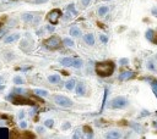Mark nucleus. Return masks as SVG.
Listing matches in <instances>:
<instances>
[{"label":"nucleus","instance_id":"1","mask_svg":"<svg viewBox=\"0 0 157 139\" xmlns=\"http://www.w3.org/2000/svg\"><path fill=\"white\" fill-rule=\"evenodd\" d=\"M115 70V65L111 61L106 62H98L96 65V73L101 77H109L113 75V72Z\"/></svg>","mask_w":157,"mask_h":139},{"label":"nucleus","instance_id":"2","mask_svg":"<svg viewBox=\"0 0 157 139\" xmlns=\"http://www.w3.org/2000/svg\"><path fill=\"white\" fill-rule=\"evenodd\" d=\"M9 100H11L12 104L19 105V104H25V105H36V103H38V100L31 99V98H22L19 94H11L8 96Z\"/></svg>","mask_w":157,"mask_h":139},{"label":"nucleus","instance_id":"3","mask_svg":"<svg viewBox=\"0 0 157 139\" xmlns=\"http://www.w3.org/2000/svg\"><path fill=\"white\" fill-rule=\"evenodd\" d=\"M60 64L64 67H75L80 68L82 66V60L80 59H73V57H64L60 60Z\"/></svg>","mask_w":157,"mask_h":139},{"label":"nucleus","instance_id":"4","mask_svg":"<svg viewBox=\"0 0 157 139\" xmlns=\"http://www.w3.org/2000/svg\"><path fill=\"white\" fill-rule=\"evenodd\" d=\"M60 43H61V40H60V38H59V37L53 36V37H50L49 39L45 40L44 45H45V48H47V49L55 50V49H58L59 47H60Z\"/></svg>","mask_w":157,"mask_h":139},{"label":"nucleus","instance_id":"5","mask_svg":"<svg viewBox=\"0 0 157 139\" xmlns=\"http://www.w3.org/2000/svg\"><path fill=\"white\" fill-rule=\"evenodd\" d=\"M126 105H128V100L125 99L124 96H117L109 104V106L112 107V109H123Z\"/></svg>","mask_w":157,"mask_h":139},{"label":"nucleus","instance_id":"6","mask_svg":"<svg viewBox=\"0 0 157 139\" xmlns=\"http://www.w3.org/2000/svg\"><path fill=\"white\" fill-rule=\"evenodd\" d=\"M54 101H55V104H58V105L61 107H70L73 105V101H71V100L63 95H55L54 96Z\"/></svg>","mask_w":157,"mask_h":139},{"label":"nucleus","instance_id":"7","mask_svg":"<svg viewBox=\"0 0 157 139\" xmlns=\"http://www.w3.org/2000/svg\"><path fill=\"white\" fill-rule=\"evenodd\" d=\"M60 17H61V11L59 9H54V10H52V11L48 14V17H47V18H48L49 23L56 24Z\"/></svg>","mask_w":157,"mask_h":139},{"label":"nucleus","instance_id":"8","mask_svg":"<svg viewBox=\"0 0 157 139\" xmlns=\"http://www.w3.org/2000/svg\"><path fill=\"white\" fill-rule=\"evenodd\" d=\"M134 77V72L131 71H125V72H121L119 75V81H128L130 78Z\"/></svg>","mask_w":157,"mask_h":139},{"label":"nucleus","instance_id":"9","mask_svg":"<svg viewBox=\"0 0 157 139\" xmlns=\"http://www.w3.org/2000/svg\"><path fill=\"white\" fill-rule=\"evenodd\" d=\"M76 93H77V95H85V93H86V85H85V83L79 82V84L76 85Z\"/></svg>","mask_w":157,"mask_h":139},{"label":"nucleus","instance_id":"10","mask_svg":"<svg viewBox=\"0 0 157 139\" xmlns=\"http://www.w3.org/2000/svg\"><path fill=\"white\" fill-rule=\"evenodd\" d=\"M106 138L108 139H118V138H121V134L119 132L117 131H112V132H108L107 134H106Z\"/></svg>","mask_w":157,"mask_h":139},{"label":"nucleus","instance_id":"11","mask_svg":"<svg viewBox=\"0 0 157 139\" xmlns=\"http://www.w3.org/2000/svg\"><path fill=\"white\" fill-rule=\"evenodd\" d=\"M10 137V131L5 127H0V139H8Z\"/></svg>","mask_w":157,"mask_h":139},{"label":"nucleus","instance_id":"12","mask_svg":"<svg viewBox=\"0 0 157 139\" xmlns=\"http://www.w3.org/2000/svg\"><path fill=\"white\" fill-rule=\"evenodd\" d=\"M20 38V34H10V36H8L6 38L4 39V42L6 44L8 43H12V42H15V40H17Z\"/></svg>","mask_w":157,"mask_h":139},{"label":"nucleus","instance_id":"13","mask_svg":"<svg viewBox=\"0 0 157 139\" xmlns=\"http://www.w3.org/2000/svg\"><path fill=\"white\" fill-rule=\"evenodd\" d=\"M84 39L89 45H93V44H95V37H93V34H91V33L86 34V36L84 37Z\"/></svg>","mask_w":157,"mask_h":139},{"label":"nucleus","instance_id":"14","mask_svg":"<svg viewBox=\"0 0 157 139\" xmlns=\"http://www.w3.org/2000/svg\"><path fill=\"white\" fill-rule=\"evenodd\" d=\"M48 81L50 83H59V81H60V77L59 75H52L48 77Z\"/></svg>","mask_w":157,"mask_h":139},{"label":"nucleus","instance_id":"15","mask_svg":"<svg viewBox=\"0 0 157 139\" xmlns=\"http://www.w3.org/2000/svg\"><path fill=\"white\" fill-rule=\"evenodd\" d=\"M34 94L38 96H43V98H44V96L48 95V91L44 90V89H34Z\"/></svg>","mask_w":157,"mask_h":139},{"label":"nucleus","instance_id":"16","mask_svg":"<svg viewBox=\"0 0 157 139\" xmlns=\"http://www.w3.org/2000/svg\"><path fill=\"white\" fill-rule=\"evenodd\" d=\"M70 34H71L73 37H80L81 36V31L76 27H73L71 29H70Z\"/></svg>","mask_w":157,"mask_h":139},{"label":"nucleus","instance_id":"17","mask_svg":"<svg viewBox=\"0 0 157 139\" xmlns=\"http://www.w3.org/2000/svg\"><path fill=\"white\" fill-rule=\"evenodd\" d=\"M65 87H66V89H69V90L74 89V87H75V81H74V80H69L68 82L65 83Z\"/></svg>","mask_w":157,"mask_h":139},{"label":"nucleus","instance_id":"18","mask_svg":"<svg viewBox=\"0 0 157 139\" xmlns=\"http://www.w3.org/2000/svg\"><path fill=\"white\" fill-rule=\"evenodd\" d=\"M107 12H108V6H101L98 9V15L100 16H104Z\"/></svg>","mask_w":157,"mask_h":139},{"label":"nucleus","instance_id":"19","mask_svg":"<svg viewBox=\"0 0 157 139\" xmlns=\"http://www.w3.org/2000/svg\"><path fill=\"white\" fill-rule=\"evenodd\" d=\"M22 20L26 21V22H30V21L33 20V15L32 14H25V15H22Z\"/></svg>","mask_w":157,"mask_h":139},{"label":"nucleus","instance_id":"20","mask_svg":"<svg viewBox=\"0 0 157 139\" xmlns=\"http://www.w3.org/2000/svg\"><path fill=\"white\" fill-rule=\"evenodd\" d=\"M153 36H155V32H153L152 29H147L146 31V39L147 40H152Z\"/></svg>","mask_w":157,"mask_h":139},{"label":"nucleus","instance_id":"21","mask_svg":"<svg viewBox=\"0 0 157 139\" xmlns=\"http://www.w3.org/2000/svg\"><path fill=\"white\" fill-rule=\"evenodd\" d=\"M130 126H131V127H133L134 129H135V131L137 132V133H141V131H142V127H141L139 123H131Z\"/></svg>","mask_w":157,"mask_h":139},{"label":"nucleus","instance_id":"22","mask_svg":"<svg viewBox=\"0 0 157 139\" xmlns=\"http://www.w3.org/2000/svg\"><path fill=\"white\" fill-rule=\"evenodd\" d=\"M63 43H64L65 47H74V42H73V39H69V38H65V39L63 40Z\"/></svg>","mask_w":157,"mask_h":139},{"label":"nucleus","instance_id":"23","mask_svg":"<svg viewBox=\"0 0 157 139\" xmlns=\"http://www.w3.org/2000/svg\"><path fill=\"white\" fill-rule=\"evenodd\" d=\"M14 83L15 84H22L24 83V78L20 77V76H16V77L14 78Z\"/></svg>","mask_w":157,"mask_h":139},{"label":"nucleus","instance_id":"24","mask_svg":"<svg viewBox=\"0 0 157 139\" xmlns=\"http://www.w3.org/2000/svg\"><path fill=\"white\" fill-rule=\"evenodd\" d=\"M53 124H54V121H53V120H47V121L44 122V126L45 127H48V128H52Z\"/></svg>","mask_w":157,"mask_h":139},{"label":"nucleus","instance_id":"25","mask_svg":"<svg viewBox=\"0 0 157 139\" xmlns=\"http://www.w3.org/2000/svg\"><path fill=\"white\" fill-rule=\"evenodd\" d=\"M151 87H152V90H153V93H155V95H156V98H157V82L151 83Z\"/></svg>","mask_w":157,"mask_h":139},{"label":"nucleus","instance_id":"26","mask_svg":"<svg viewBox=\"0 0 157 139\" xmlns=\"http://www.w3.org/2000/svg\"><path fill=\"white\" fill-rule=\"evenodd\" d=\"M147 67H149V70H151V71H155V70H156L152 61H149V62H147Z\"/></svg>","mask_w":157,"mask_h":139},{"label":"nucleus","instance_id":"27","mask_svg":"<svg viewBox=\"0 0 157 139\" xmlns=\"http://www.w3.org/2000/svg\"><path fill=\"white\" fill-rule=\"evenodd\" d=\"M68 10H69V11H71V12H73L74 15H76V11H75V9H74V5H73V4H71V5H69V6H68Z\"/></svg>","mask_w":157,"mask_h":139},{"label":"nucleus","instance_id":"28","mask_svg":"<svg viewBox=\"0 0 157 139\" xmlns=\"http://www.w3.org/2000/svg\"><path fill=\"white\" fill-rule=\"evenodd\" d=\"M128 62H129V60L125 59V57H124V59H120V60H119V64H120V65H126Z\"/></svg>","mask_w":157,"mask_h":139},{"label":"nucleus","instance_id":"29","mask_svg":"<svg viewBox=\"0 0 157 139\" xmlns=\"http://www.w3.org/2000/svg\"><path fill=\"white\" fill-rule=\"evenodd\" d=\"M100 39H101L102 43H107V42H108V38H107L106 36H103V34H102V36L100 37Z\"/></svg>","mask_w":157,"mask_h":139},{"label":"nucleus","instance_id":"30","mask_svg":"<svg viewBox=\"0 0 157 139\" xmlns=\"http://www.w3.org/2000/svg\"><path fill=\"white\" fill-rule=\"evenodd\" d=\"M81 3H82L84 6H89L90 3H91V0H81Z\"/></svg>","mask_w":157,"mask_h":139},{"label":"nucleus","instance_id":"31","mask_svg":"<svg viewBox=\"0 0 157 139\" xmlns=\"http://www.w3.org/2000/svg\"><path fill=\"white\" fill-rule=\"evenodd\" d=\"M48 0H33L34 4H43V3H47Z\"/></svg>","mask_w":157,"mask_h":139},{"label":"nucleus","instance_id":"32","mask_svg":"<svg viewBox=\"0 0 157 139\" xmlns=\"http://www.w3.org/2000/svg\"><path fill=\"white\" fill-rule=\"evenodd\" d=\"M61 128H63V129H68V128H70V123H69V122H65L64 124L61 126Z\"/></svg>","mask_w":157,"mask_h":139},{"label":"nucleus","instance_id":"33","mask_svg":"<svg viewBox=\"0 0 157 139\" xmlns=\"http://www.w3.org/2000/svg\"><path fill=\"white\" fill-rule=\"evenodd\" d=\"M20 127H21V128H22V129H25V128L27 127V123L25 122V121H22V122H21V123H20Z\"/></svg>","mask_w":157,"mask_h":139},{"label":"nucleus","instance_id":"34","mask_svg":"<svg viewBox=\"0 0 157 139\" xmlns=\"http://www.w3.org/2000/svg\"><path fill=\"white\" fill-rule=\"evenodd\" d=\"M74 138H81V133H80V131H79V129H77L76 133L74 134Z\"/></svg>","mask_w":157,"mask_h":139},{"label":"nucleus","instance_id":"35","mask_svg":"<svg viewBox=\"0 0 157 139\" xmlns=\"http://www.w3.org/2000/svg\"><path fill=\"white\" fill-rule=\"evenodd\" d=\"M36 131L38 132V133H43V132H44V128H43V127H37Z\"/></svg>","mask_w":157,"mask_h":139},{"label":"nucleus","instance_id":"36","mask_svg":"<svg viewBox=\"0 0 157 139\" xmlns=\"http://www.w3.org/2000/svg\"><path fill=\"white\" fill-rule=\"evenodd\" d=\"M151 12H152L153 16H156V17H157V8H153L152 10H151Z\"/></svg>","mask_w":157,"mask_h":139},{"label":"nucleus","instance_id":"37","mask_svg":"<svg viewBox=\"0 0 157 139\" xmlns=\"http://www.w3.org/2000/svg\"><path fill=\"white\" fill-rule=\"evenodd\" d=\"M152 43H155V44H157V34H155L153 36V38H152V40H151Z\"/></svg>","mask_w":157,"mask_h":139},{"label":"nucleus","instance_id":"38","mask_svg":"<svg viewBox=\"0 0 157 139\" xmlns=\"http://www.w3.org/2000/svg\"><path fill=\"white\" fill-rule=\"evenodd\" d=\"M24 116H25L24 111H21V112H20V115H19V118H24Z\"/></svg>","mask_w":157,"mask_h":139},{"label":"nucleus","instance_id":"39","mask_svg":"<svg viewBox=\"0 0 157 139\" xmlns=\"http://www.w3.org/2000/svg\"><path fill=\"white\" fill-rule=\"evenodd\" d=\"M47 29H48V31H50V32H53V31H54V28H53V27H49V26L47 27Z\"/></svg>","mask_w":157,"mask_h":139},{"label":"nucleus","instance_id":"40","mask_svg":"<svg viewBox=\"0 0 157 139\" xmlns=\"http://www.w3.org/2000/svg\"><path fill=\"white\" fill-rule=\"evenodd\" d=\"M152 126H153V127H156V128H157V121H155V122H152Z\"/></svg>","mask_w":157,"mask_h":139},{"label":"nucleus","instance_id":"41","mask_svg":"<svg viewBox=\"0 0 157 139\" xmlns=\"http://www.w3.org/2000/svg\"><path fill=\"white\" fill-rule=\"evenodd\" d=\"M3 81H4V78H3V77H1V76H0V84L3 83Z\"/></svg>","mask_w":157,"mask_h":139},{"label":"nucleus","instance_id":"42","mask_svg":"<svg viewBox=\"0 0 157 139\" xmlns=\"http://www.w3.org/2000/svg\"><path fill=\"white\" fill-rule=\"evenodd\" d=\"M156 59H157V54H156Z\"/></svg>","mask_w":157,"mask_h":139}]
</instances>
